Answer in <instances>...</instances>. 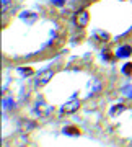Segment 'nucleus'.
<instances>
[{
  "label": "nucleus",
  "instance_id": "obj_1",
  "mask_svg": "<svg viewBox=\"0 0 132 147\" xmlns=\"http://www.w3.org/2000/svg\"><path fill=\"white\" fill-rule=\"evenodd\" d=\"M74 21H75V25H77L78 28H85L86 25H88V21H90L88 11L86 10H78L74 16Z\"/></svg>",
  "mask_w": 132,
  "mask_h": 147
},
{
  "label": "nucleus",
  "instance_id": "obj_2",
  "mask_svg": "<svg viewBox=\"0 0 132 147\" xmlns=\"http://www.w3.org/2000/svg\"><path fill=\"white\" fill-rule=\"evenodd\" d=\"M78 108H80V101L78 100H72L62 108V113L64 115H70V113H75Z\"/></svg>",
  "mask_w": 132,
  "mask_h": 147
},
{
  "label": "nucleus",
  "instance_id": "obj_3",
  "mask_svg": "<svg viewBox=\"0 0 132 147\" xmlns=\"http://www.w3.org/2000/svg\"><path fill=\"white\" fill-rule=\"evenodd\" d=\"M52 75H54V72L51 70V69H49V70H44V72L39 75V79H38L36 85H38V87H42V85H46L49 80L52 79Z\"/></svg>",
  "mask_w": 132,
  "mask_h": 147
},
{
  "label": "nucleus",
  "instance_id": "obj_4",
  "mask_svg": "<svg viewBox=\"0 0 132 147\" xmlns=\"http://www.w3.org/2000/svg\"><path fill=\"white\" fill-rule=\"evenodd\" d=\"M34 127H36V123H34V121H23V123H21V126H20V129L23 132H29L31 131V129H34Z\"/></svg>",
  "mask_w": 132,
  "mask_h": 147
},
{
  "label": "nucleus",
  "instance_id": "obj_5",
  "mask_svg": "<svg viewBox=\"0 0 132 147\" xmlns=\"http://www.w3.org/2000/svg\"><path fill=\"white\" fill-rule=\"evenodd\" d=\"M65 132H67V134H80V131H78V127H75V126L65 127Z\"/></svg>",
  "mask_w": 132,
  "mask_h": 147
},
{
  "label": "nucleus",
  "instance_id": "obj_6",
  "mask_svg": "<svg viewBox=\"0 0 132 147\" xmlns=\"http://www.w3.org/2000/svg\"><path fill=\"white\" fill-rule=\"evenodd\" d=\"M122 110H124V106L117 105V106H114V108H113V110H111V115H113V116H116L117 113H119V111H122Z\"/></svg>",
  "mask_w": 132,
  "mask_h": 147
},
{
  "label": "nucleus",
  "instance_id": "obj_7",
  "mask_svg": "<svg viewBox=\"0 0 132 147\" xmlns=\"http://www.w3.org/2000/svg\"><path fill=\"white\" fill-rule=\"evenodd\" d=\"M131 70H132V64H126V67H124V72H126V74H131Z\"/></svg>",
  "mask_w": 132,
  "mask_h": 147
}]
</instances>
